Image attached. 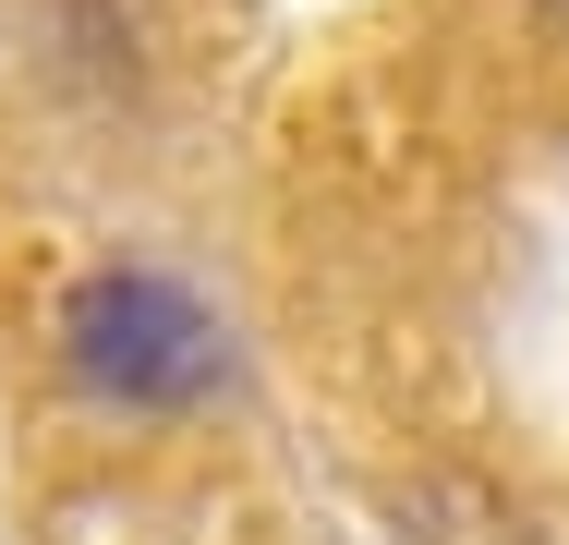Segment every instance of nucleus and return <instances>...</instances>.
Instances as JSON below:
<instances>
[{
	"mask_svg": "<svg viewBox=\"0 0 569 545\" xmlns=\"http://www.w3.org/2000/svg\"><path fill=\"white\" fill-rule=\"evenodd\" d=\"M61 351H73V376H86L98 400H121V413H182V400L219 388V327H207V304H194L182 279H146V267L86 279V291L61 304Z\"/></svg>",
	"mask_w": 569,
	"mask_h": 545,
	"instance_id": "nucleus-1",
	"label": "nucleus"
}]
</instances>
